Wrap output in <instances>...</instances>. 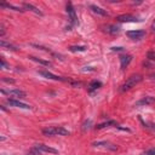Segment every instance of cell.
<instances>
[{
    "instance_id": "1",
    "label": "cell",
    "mask_w": 155,
    "mask_h": 155,
    "mask_svg": "<svg viewBox=\"0 0 155 155\" xmlns=\"http://www.w3.org/2000/svg\"><path fill=\"white\" fill-rule=\"evenodd\" d=\"M142 80H143V76L140 74H133L126 79V81L120 86L119 90H120V92H126V91L131 90L132 87H134L137 84H139Z\"/></svg>"
},
{
    "instance_id": "2",
    "label": "cell",
    "mask_w": 155,
    "mask_h": 155,
    "mask_svg": "<svg viewBox=\"0 0 155 155\" xmlns=\"http://www.w3.org/2000/svg\"><path fill=\"white\" fill-rule=\"evenodd\" d=\"M45 136H69L70 132L62 127V126H51V127H46V128H42L41 131Z\"/></svg>"
},
{
    "instance_id": "3",
    "label": "cell",
    "mask_w": 155,
    "mask_h": 155,
    "mask_svg": "<svg viewBox=\"0 0 155 155\" xmlns=\"http://www.w3.org/2000/svg\"><path fill=\"white\" fill-rule=\"evenodd\" d=\"M65 11L68 13V18H69V22L71 25H78L79 24V21H78V16H76V12H75V8L73 6L71 2H68L67 6H65Z\"/></svg>"
},
{
    "instance_id": "4",
    "label": "cell",
    "mask_w": 155,
    "mask_h": 155,
    "mask_svg": "<svg viewBox=\"0 0 155 155\" xmlns=\"http://www.w3.org/2000/svg\"><path fill=\"white\" fill-rule=\"evenodd\" d=\"M39 74L46 79H51V80H56V81H68V82H71L70 79H65V78H62V76H58V75H54L52 74L51 71L48 70H40Z\"/></svg>"
},
{
    "instance_id": "5",
    "label": "cell",
    "mask_w": 155,
    "mask_h": 155,
    "mask_svg": "<svg viewBox=\"0 0 155 155\" xmlns=\"http://www.w3.org/2000/svg\"><path fill=\"white\" fill-rule=\"evenodd\" d=\"M116 21L117 22H121V23H128V22H140L139 18L132 16V15H128V13H124V15H119L116 16Z\"/></svg>"
},
{
    "instance_id": "6",
    "label": "cell",
    "mask_w": 155,
    "mask_h": 155,
    "mask_svg": "<svg viewBox=\"0 0 155 155\" xmlns=\"http://www.w3.org/2000/svg\"><path fill=\"white\" fill-rule=\"evenodd\" d=\"M34 150H35L36 153H39V154H41V153H51V154H57V153H58V150H56L54 148H51V147L45 145V144H36V145L34 147Z\"/></svg>"
},
{
    "instance_id": "7",
    "label": "cell",
    "mask_w": 155,
    "mask_h": 155,
    "mask_svg": "<svg viewBox=\"0 0 155 155\" xmlns=\"http://www.w3.org/2000/svg\"><path fill=\"white\" fill-rule=\"evenodd\" d=\"M154 103H155V97L147 96V97H143L139 101H137L134 105L136 107H144V105H149V104H154Z\"/></svg>"
},
{
    "instance_id": "8",
    "label": "cell",
    "mask_w": 155,
    "mask_h": 155,
    "mask_svg": "<svg viewBox=\"0 0 155 155\" xmlns=\"http://www.w3.org/2000/svg\"><path fill=\"white\" fill-rule=\"evenodd\" d=\"M126 35L132 40H140L145 35V31L144 30H128L126 31Z\"/></svg>"
},
{
    "instance_id": "9",
    "label": "cell",
    "mask_w": 155,
    "mask_h": 155,
    "mask_svg": "<svg viewBox=\"0 0 155 155\" xmlns=\"http://www.w3.org/2000/svg\"><path fill=\"white\" fill-rule=\"evenodd\" d=\"M93 147H97V148H104V149H108V150H116L117 147L115 144H111L109 142H93L92 143Z\"/></svg>"
},
{
    "instance_id": "10",
    "label": "cell",
    "mask_w": 155,
    "mask_h": 155,
    "mask_svg": "<svg viewBox=\"0 0 155 155\" xmlns=\"http://www.w3.org/2000/svg\"><path fill=\"white\" fill-rule=\"evenodd\" d=\"M7 103L12 107H16V108H19V109H31V107L29 104H25L23 102H19V101H16V99H7Z\"/></svg>"
},
{
    "instance_id": "11",
    "label": "cell",
    "mask_w": 155,
    "mask_h": 155,
    "mask_svg": "<svg viewBox=\"0 0 155 155\" xmlns=\"http://www.w3.org/2000/svg\"><path fill=\"white\" fill-rule=\"evenodd\" d=\"M131 61H132V56L131 54H124V56H121L120 57V67H121V69L122 70L126 69L128 67V64L131 63Z\"/></svg>"
},
{
    "instance_id": "12",
    "label": "cell",
    "mask_w": 155,
    "mask_h": 155,
    "mask_svg": "<svg viewBox=\"0 0 155 155\" xmlns=\"http://www.w3.org/2000/svg\"><path fill=\"white\" fill-rule=\"evenodd\" d=\"M1 93H6V94H10V96H13V97H25V92L22 91V90H18V88H15V90H10V91H5V90H1Z\"/></svg>"
},
{
    "instance_id": "13",
    "label": "cell",
    "mask_w": 155,
    "mask_h": 155,
    "mask_svg": "<svg viewBox=\"0 0 155 155\" xmlns=\"http://www.w3.org/2000/svg\"><path fill=\"white\" fill-rule=\"evenodd\" d=\"M103 29H104V31L108 33V34H117L121 28H120L119 25H116V24H108V25H104Z\"/></svg>"
},
{
    "instance_id": "14",
    "label": "cell",
    "mask_w": 155,
    "mask_h": 155,
    "mask_svg": "<svg viewBox=\"0 0 155 155\" xmlns=\"http://www.w3.org/2000/svg\"><path fill=\"white\" fill-rule=\"evenodd\" d=\"M23 7H24L25 10H29V11H31V12H34V13L39 15V16H42V12H41V11L38 8V7H35L34 5H31V4L25 2V4H23Z\"/></svg>"
},
{
    "instance_id": "15",
    "label": "cell",
    "mask_w": 155,
    "mask_h": 155,
    "mask_svg": "<svg viewBox=\"0 0 155 155\" xmlns=\"http://www.w3.org/2000/svg\"><path fill=\"white\" fill-rule=\"evenodd\" d=\"M90 8H91L94 13H97V15H101V16H108L107 11H105V10H103L102 7L97 6V5H90Z\"/></svg>"
},
{
    "instance_id": "16",
    "label": "cell",
    "mask_w": 155,
    "mask_h": 155,
    "mask_svg": "<svg viewBox=\"0 0 155 155\" xmlns=\"http://www.w3.org/2000/svg\"><path fill=\"white\" fill-rule=\"evenodd\" d=\"M101 86H102V82H101V81H97V80H92V81L88 84V91H90V92H92V91H96V90H98Z\"/></svg>"
},
{
    "instance_id": "17",
    "label": "cell",
    "mask_w": 155,
    "mask_h": 155,
    "mask_svg": "<svg viewBox=\"0 0 155 155\" xmlns=\"http://www.w3.org/2000/svg\"><path fill=\"white\" fill-rule=\"evenodd\" d=\"M109 126H117V124H116V121H114V120H109V121H105V122H102V124H99V125H97L96 126V128L97 130H101V128H104V127H109Z\"/></svg>"
},
{
    "instance_id": "18",
    "label": "cell",
    "mask_w": 155,
    "mask_h": 155,
    "mask_svg": "<svg viewBox=\"0 0 155 155\" xmlns=\"http://www.w3.org/2000/svg\"><path fill=\"white\" fill-rule=\"evenodd\" d=\"M0 6H1V7H6V8H11V10H13V11H19V12H23V11H24L23 8H21V7H18V6H15V5H12V4H6V2H0Z\"/></svg>"
},
{
    "instance_id": "19",
    "label": "cell",
    "mask_w": 155,
    "mask_h": 155,
    "mask_svg": "<svg viewBox=\"0 0 155 155\" xmlns=\"http://www.w3.org/2000/svg\"><path fill=\"white\" fill-rule=\"evenodd\" d=\"M0 45H1V47L8 48V50H12V51H17V50H18L17 46H15V45H12V44H10V42H6L5 40H0Z\"/></svg>"
},
{
    "instance_id": "20",
    "label": "cell",
    "mask_w": 155,
    "mask_h": 155,
    "mask_svg": "<svg viewBox=\"0 0 155 155\" xmlns=\"http://www.w3.org/2000/svg\"><path fill=\"white\" fill-rule=\"evenodd\" d=\"M86 46H80V45H75V46H70L69 47V51L71 52H84L86 51Z\"/></svg>"
},
{
    "instance_id": "21",
    "label": "cell",
    "mask_w": 155,
    "mask_h": 155,
    "mask_svg": "<svg viewBox=\"0 0 155 155\" xmlns=\"http://www.w3.org/2000/svg\"><path fill=\"white\" fill-rule=\"evenodd\" d=\"M29 58H30L31 61L36 62V63H40V64H42V65H46V67H50V65H51V62H48V61H44V59L36 58V57H34V56H30Z\"/></svg>"
},
{
    "instance_id": "22",
    "label": "cell",
    "mask_w": 155,
    "mask_h": 155,
    "mask_svg": "<svg viewBox=\"0 0 155 155\" xmlns=\"http://www.w3.org/2000/svg\"><path fill=\"white\" fill-rule=\"evenodd\" d=\"M147 58L155 62V51H149V52L147 53Z\"/></svg>"
},
{
    "instance_id": "23",
    "label": "cell",
    "mask_w": 155,
    "mask_h": 155,
    "mask_svg": "<svg viewBox=\"0 0 155 155\" xmlns=\"http://www.w3.org/2000/svg\"><path fill=\"white\" fill-rule=\"evenodd\" d=\"M142 155H155V148H151V149H148L145 150Z\"/></svg>"
},
{
    "instance_id": "24",
    "label": "cell",
    "mask_w": 155,
    "mask_h": 155,
    "mask_svg": "<svg viewBox=\"0 0 155 155\" xmlns=\"http://www.w3.org/2000/svg\"><path fill=\"white\" fill-rule=\"evenodd\" d=\"M0 28H1V31H0V35H1V36H4V34H5V29H4V25H2V24H0Z\"/></svg>"
},
{
    "instance_id": "25",
    "label": "cell",
    "mask_w": 155,
    "mask_h": 155,
    "mask_svg": "<svg viewBox=\"0 0 155 155\" xmlns=\"http://www.w3.org/2000/svg\"><path fill=\"white\" fill-rule=\"evenodd\" d=\"M6 67H7V65H6V62H5V61H4V58H2V59H1V68H4V69H5Z\"/></svg>"
},
{
    "instance_id": "26",
    "label": "cell",
    "mask_w": 155,
    "mask_h": 155,
    "mask_svg": "<svg viewBox=\"0 0 155 155\" xmlns=\"http://www.w3.org/2000/svg\"><path fill=\"white\" fill-rule=\"evenodd\" d=\"M113 51H122V47H111Z\"/></svg>"
},
{
    "instance_id": "27",
    "label": "cell",
    "mask_w": 155,
    "mask_h": 155,
    "mask_svg": "<svg viewBox=\"0 0 155 155\" xmlns=\"http://www.w3.org/2000/svg\"><path fill=\"white\" fill-rule=\"evenodd\" d=\"M151 30L153 31H155V19L153 21V23H151Z\"/></svg>"
},
{
    "instance_id": "28",
    "label": "cell",
    "mask_w": 155,
    "mask_h": 155,
    "mask_svg": "<svg viewBox=\"0 0 155 155\" xmlns=\"http://www.w3.org/2000/svg\"><path fill=\"white\" fill-rule=\"evenodd\" d=\"M153 128H154V130H155V125H154V126H153Z\"/></svg>"
}]
</instances>
